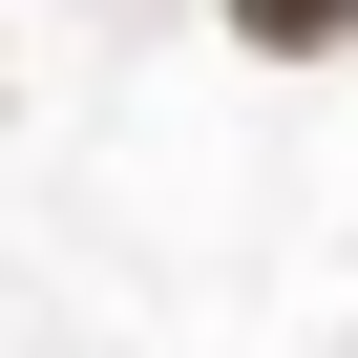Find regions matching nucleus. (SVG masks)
<instances>
[{
	"label": "nucleus",
	"mask_w": 358,
	"mask_h": 358,
	"mask_svg": "<svg viewBox=\"0 0 358 358\" xmlns=\"http://www.w3.org/2000/svg\"><path fill=\"white\" fill-rule=\"evenodd\" d=\"M211 22H232L253 64H337V43H358V0H211Z\"/></svg>",
	"instance_id": "1"
}]
</instances>
